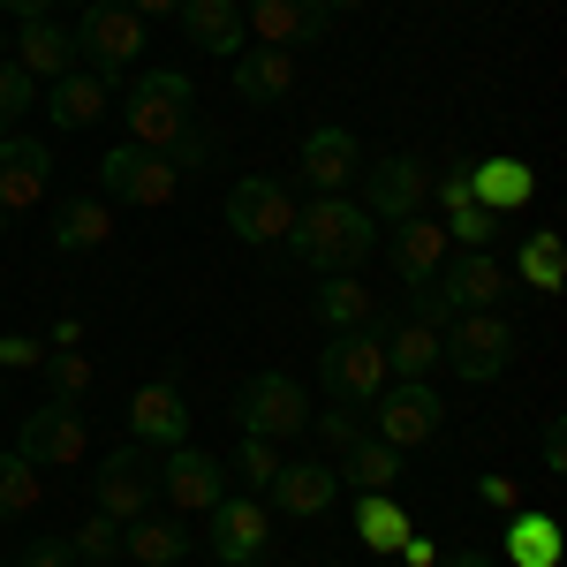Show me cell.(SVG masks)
Masks as SVG:
<instances>
[{"instance_id": "obj_26", "label": "cell", "mask_w": 567, "mask_h": 567, "mask_svg": "<svg viewBox=\"0 0 567 567\" xmlns=\"http://www.w3.org/2000/svg\"><path fill=\"white\" fill-rule=\"evenodd\" d=\"M31 84H61L69 69H76V39L61 31V23H45V16H31L23 23V39H16V53H8Z\"/></svg>"}, {"instance_id": "obj_18", "label": "cell", "mask_w": 567, "mask_h": 567, "mask_svg": "<svg viewBox=\"0 0 567 567\" xmlns=\"http://www.w3.org/2000/svg\"><path fill=\"white\" fill-rule=\"evenodd\" d=\"M53 189V152L39 136H0V213H39Z\"/></svg>"}, {"instance_id": "obj_3", "label": "cell", "mask_w": 567, "mask_h": 567, "mask_svg": "<svg viewBox=\"0 0 567 567\" xmlns=\"http://www.w3.org/2000/svg\"><path fill=\"white\" fill-rule=\"evenodd\" d=\"M523 349V333H515V318H499V310H462V318H446V333H439V363H454L470 386H492L507 363Z\"/></svg>"}, {"instance_id": "obj_43", "label": "cell", "mask_w": 567, "mask_h": 567, "mask_svg": "<svg viewBox=\"0 0 567 567\" xmlns=\"http://www.w3.org/2000/svg\"><path fill=\"white\" fill-rule=\"evenodd\" d=\"M545 477H567V416H545Z\"/></svg>"}, {"instance_id": "obj_35", "label": "cell", "mask_w": 567, "mask_h": 567, "mask_svg": "<svg viewBox=\"0 0 567 567\" xmlns=\"http://www.w3.org/2000/svg\"><path fill=\"white\" fill-rule=\"evenodd\" d=\"M39 499H45L39 462H23V454L8 446V454H0V523H23V515H39Z\"/></svg>"}, {"instance_id": "obj_40", "label": "cell", "mask_w": 567, "mask_h": 567, "mask_svg": "<svg viewBox=\"0 0 567 567\" xmlns=\"http://www.w3.org/2000/svg\"><path fill=\"white\" fill-rule=\"evenodd\" d=\"M69 553H76V560H91V567H106L114 553H122V523H106V515H91V523L76 529V537H69Z\"/></svg>"}, {"instance_id": "obj_54", "label": "cell", "mask_w": 567, "mask_h": 567, "mask_svg": "<svg viewBox=\"0 0 567 567\" xmlns=\"http://www.w3.org/2000/svg\"><path fill=\"white\" fill-rule=\"evenodd\" d=\"M0 219H8V213H0Z\"/></svg>"}, {"instance_id": "obj_15", "label": "cell", "mask_w": 567, "mask_h": 567, "mask_svg": "<svg viewBox=\"0 0 567 567\" xmlns=\"http://www.w3.org/2000/svg\"><path fill=\"white\" fill-rule=\"evenodd\" d=\"M439 303L454 310V318H462V310H499V296H507V265L492 258V250H454V258L439 265Z\"/></svg>"}, {"instance_id": "obj_8", "label": "cell", "mask_w": 567, "mask_h": 567, "mask_svg": "<svg viewBox=\"0 0 567 567\" xmlns=\"http://www.w3.org/2000/svg\"><path fill=\"white\" fill-rule=\"evenodd\" d=\"M235 416H243V432L250 439H296V432H310V393L288 379V371H258L250 386L235 393Z\"/></svg>"}, {"instance_id": "obj_38", "label": "cell", "mask_w": 567, "mask_h": 567, "mask_svg": "<svg viewBox=\"0 0 567 567\" xmlns=\"http://www.w3.org/2000/svg\"><path fill=\"white\" fill-rule=\"evenodd\" d=\"M235 477L250 484V492H272V477H280V446L243 432V446H235Z\"/></svg>"}, {"instance_id": "obj_33", "label": "cell", "mask_w": 567, "mask_h": 567, "mask_svg": "<svg viewBox=\"0 0 567 567\" xmlns=\"http://www.w3.org/2000/svg\"><path fill=\"white\" fill-rule=\"evenodd\" d=\"M114 235V213L99 205V197H69V205H53V250H99Z\"/></svg>"}, {"instance_id": "obj_13", "label": "cell", "mask_w": 567, "mask_h": 567, "mask_svg": "<svg viewBox=\"0 0 567 567\" xmlns=\"http://www.w3.org/2000/svg\"><path fill=\"white\" fill-rule=\"evenodd\" d=\"M227 227H235L243 243H280V235L296 227V197L272 175H243L227 189Z\"/></svg>"}, {"instance_id": "obj_30", "label": "cell", "mask_w": 567, "mask_h": 567, "mask_svg": "<svg viewBox=\"0 0 567 567\" xmlns=\"http://www.w3.org/2000/svg\"><path fill=\"white\" fill-rule=\"evenodd\" d=\"M515 280L537 288V296H560V288H567V243L553 235V227H529V235H523V250H515Z\"/></svg>"}, {"instance_id": "obj_25", "label": "cell", "mask_w": 567, "mask_h": 567, "mask_svg": "<svg viewBox=\"0 0 567 567\" xmlns=\"http://www.w3.org/2000/svg\"><path fill=\"white\" fill-rule=\"evenodd\" d=\"M182 31H189V45H205V53H243L250 45V23H243V0H182L175 8Z\"/></svg>"}, {"instance_id": "obj_37", "label": "cell", "mask_w": 567, "mask_h": 567, "mask_svg": "<svg viewBox=\"0 0 567 567\" xmlns=\"http://www.w3.org/2000/svg\"><path fill=\"white\" fill-rule=\"evenodd\" d=\"M439 227H446V243H454V250H492V235H499V213H484L477 197H470V205H454V213L439 219Z\"/></svg>"}, {"instance_id": "obj_24", "label": "cell", "mask_w": 567, "mask_h": 567, "mask_svg": "<svg viewBox=\"0 0 567 567\" xmlns=\"http://www.w3.org/2000/svg\"><path fill=\"white\" fill-rule=\"evenodd\" d=\"M235 91H243L250 106H280V99L296 91V53H288V45H243V53H235Z\"/></svg>"}, {"instance_id": "obj_36", "label": "cell", "mask_w": 567, "mask_h": 567, "mask_svg": "<svg viewBox=\"0 0 567 567\" xmlns=\"http://www.w3.org/2000/svg\"><path fill=\"white\" fill-rule=\"evenodd\" d=\"M45 386H53V401H84L91 393V379H99V371H91V355L84 349H45Z\"/></svg>"}, {"instance_id": "obj_44", "label": "cell", "mask_w": 567, "mask_h": 567, "mask_svg": "<svg viewBox=\"0 0 567 567\" xmlns=\"http://www.w3.org/2000/svg\"><path fill=\"white\" fill-rule=\"evenodd\" d=\"M477 499H484V507H499V515H507V507H523L515 477H499V470H484V477H477Z\"/></svg>"}, {"instance_id": "obj_28", "label": "cell", "mask_w": 567, "mask_h": 567, "mask_svg": "<svg viewBox=\"0 0 567 567\" xmlns=\"http://www.w3.org/2000/svg\"><path fill=\"white\" fill-rule=\"evenodd\" d=\"M189 545H197V537H189L175 515H159V507L136 515V523H122V553H130L136 567H175V560H189Z\"/></svg>"}, {"instance_id": "obj_23", "label": "cell", "mask_w": 567, "mask_h": 567, "mask_svg": "<svg viewBox=\"0 0 567 567\" xmlns=\"http://www.w3.org/2000/svg\"><path fill=\"white\" fill-rule=\"evenodd\" d=\"M470 197H477L484 213H523L529 197H537V175H529L515 152H492V159H470Z\"/></svg>"}, {"instance_id": "obj_17", "label": "cell", "mask_w": 567, "mask_h": 567, "mask_svg": "<svg viewBox=\"0 0 567 567\" xmlns=\"http://www.w3.org/2000/svg\"><path fill=\"white\" fill-rule=\"evenodd\" d=\"M296 175L318 189V197H341L355 175H363V144H355L341 122H326V130L303 136V152H296Z\"/></svg>"}, {"instance_id": "obj_48", "label": "cell", "mask_w": 567, "mask_h": 567, "mask_svg": "<svg viewBox=\"0 0 567 567\" xmlns=\"http://www.w3.org/2000/svg\"><path fill=\"white\" fill-rule=\"evenodd\" d=\"M439 567H492L484 553H439Z\"/></svg>"}, {"instance_id": "obj_2", "label": "cell", "mask_w": 567, "mask_h": 567, "mask_svg": "<svg viewBox=\"0 0 567 567\" xmlns=\"http://www.w3.org/2000/svg\"><path fill=\"white\" fill-rule=\"evenodd\" d=\"M130 144H152V152H175L182 136L197 130V84L182 69H136L130 76Z\"/></svg>"}, {"instance_id": "obj_47", "label": "cell", "mask_w": 567, "mask_h": 567, "mask_svg": "<svg viewBox=\"0 0 567 567\" xmlns=\"http://www.w3.org/2000/svg\"><path fill=\"white\" fill-rule=\"evenodd\" d=\"M122 8H130V16H175L182 0H122Z\"/></svg>"}, {"instance_id": "obj_51", "label": "cell", "mask_w": 567, "mask_h": 567, "mask_svg": "<svg viewBox=\"0 0 567 567\" xmlns=\"http://www.w3.org/2000/svg\"><path fill=\"white\" fill-rule=\"evenodd\" d=\"M0 393H8V371H0Z\"/></svg>"}, {"instance_id": "obj_53", "label": "cell", "mask_w": 567, "mask_h": 567, "mask_svg": "<svg viewBox=\"0 0 567 567\" xmlns=\"http://www.w3.org/2000/svg\"><path fill=\"white\" fill-rule=\"evenodd\" d=\"M326 567H341V560H326Z\"/></svg>"}, {"instance_id": "obj_29", "label": "cell", "mask_w": 567, "mask_h": 567, "mask_svg": "<svg viewBox=\"0 0 567 567\" xmlns=\"http://www.w3.org/2000/svg\"><path fill=\"white\" fill-rule=\"evenodd\" d=\"M45 114H53V130H91L106 114V84L91 69H69L61 84H45Z\"/></svg>"}, {"instance_id": "obj_52", "label": "cell", "mask_w": 567, "mask_h": 567, "mask_svg": "<svg viewBox=\"0 0 567 567\" xmlns=\"http://www.w3.org/2000/svg\"><path fill=\"white\" fill-rule=\"evenodd\" d=\"M250 567H272V560H250Z\"/></svg>"}, {"instance_id": "obj_42", "label": "cell", "mask_w": 567, "mask_h": 567, "mask_svg": "<svg viewBox=\"0 0 567 567\" xmlns=\"http://www.w3.org/2000/svg\"><path fill=\"white\" fill-rule=\"evenodd\" d=\"M45 349L31 341V333H0V371H39Z\"/></svg>"}, {"instance_id": "obj_31", "label": "cell", "mask_w": 567, "mask_h": 567, "mask_svg": "<svg viewBox=\"0 0 567 567\" xmlns=\"http://www.w3.org/2000/svg\"><path fill=\"white\" fill-rule=\"evenodd\" d=\"M333 470H341V484H355V492H401V446H386V439L363 432Z\"/></svg>"}, {"instance_id": "obj_16", "label": "cell", "mask_w": 567, "mask_h": 567, "mask_svg": "<svg viewBox=\"0 0 567 567\" xmlns=\"http://www.w3.org/2000/svg\"><path fill=\"white\" fill-rule=\"evenodd\" d=\"M243 23L258 31V45H318L333 31V8L326 0H243Z\"/></svg>"}, {"instance_id": "obj_34", "label": "cell", "mask_w": 567, "mask_h": 567, "mask_svg": "<svg viewBox=\"0 0 567 567\" xmlns=\"http://www.w3.org/2000/svg\"><path fill=\"white\" fill-rule=\"evenodd\" d=\"M379 349H386V379H432L439 371V326H416V318H409Z\"/></svg>"}, {"instance_id": "obj_45", "label": "cell", "mask_w": 567, "mask_h": 567, "mask_svg": "<svg viewBox=\"0 0 567 567\" xmlns=\"http://www.w3.org/2000/svg\"><path fill=\"white\" fill-rule=\"evenodd\" d=\"M393 567H439V545L409 529V537H401V553H393Z\"/></svg>"}, {"instance_id": "obj_4", "label": "cell", "mask_w": 567, "mask_h": 567, "mask_svg": "<svg viewBox=\"0 0 567 567\" xmlns=\"http://www.w3.org/2000/svg\"><path fill=\"white\" fill-rule=\"evenodd\" d=\"M69 39H76V61H84L91 76L114 91L136 69V53H144V16H130L122 0H91L84 23H76Z\"/></svg>"}, {"instance_id": "obj_49", "label": "cell", "mask_w": 567, "mask_h": 567, "mask_svg": "<svg viewBox=\"0 0 567 567\" xmlns=\"http://www.w3.org/2000/svg\"><path fill=\"white\" fill-rule=\"evenodd\" d=\"M0 8H16V16H23V23H31V16H45V8H53V0H0Z\"/></svg>"}, {"instance_id": "obj_21", "label": "cell", "mask_w": 567, "mask_h": 567, "mask_svg": "<svg viewBox=\"0 0 567 567\" xmlns=\"http://www.w3.org/2000/svg\"><path fill=\"white\" fill-rule=\"evenodd\" d=\"M130 432H136V446H159V454L189 439V401H182L175 379H152V386L130 393Z\"/></svg>"}, {"instance_id": "obj_46", "label": "cell", "mask_w": 567, "mask_h": 567, "mask_svg": "<svg viewBox=\"0 0 567 567\" xmlns=\"http://www.w3.org/2000/svg\"><path fill=\"white\" fill-rule=\"evenodd\" d=\"M23 567H76V553H69L61 537H39V545L23 553Z\"/></svg>"}, {"instance_id": "obj_32", "label": "cell", "mask_w": 567, "mask_h": 567, "mask_svg": "<svg viewBox=\"0 0 567 567\" xmlns=\"http://www.w3.org/2000/svg\"><path fill=\"white\" fill-rule=\"evenodd\" d=\"M409 529H416V523L401 515V499H393V492H355V537H363L379 560L401 553V537H409Z\"/></svg>"}, {"instance_id": "obj_10", "label": "cell", "mask_w": 567, "mask_h": 567, "mask_svg": "<svg viewBox=\"0 0 567 567\" xmlns=\"http://www.w3.org/2000/svg\"><path fill=\"white\" fill-rule=\"evenodd\" d=\"M432 205V167L416 159V152H386V159H371L363 167V213L371 219H416Z\"/></svg>"}, {"instance_id": "obj_19", "label": "cell", "mask_w": 567, "mask_h": 567, "mask_svg": "<svg viewBox=\"0 0 567 567\" xmlns=\"http://www.w3.org/2000/svg\"><path fill=\"white\" fill-rule=\"evenodd\" d=\"M499 553H507V567H567L560 515H545V507H507V523H499Z\"/></svg>"}, {"instance_id": "obj_39", "label": "cell", "mask_w": 567, "mask_h": 567, "mask_svg": "<svg viewBox=\"0 0 567 567\" xmlns=\"http://www.w3.org/2000/svg\"><path fill=\"white\" fill-rule=\"evenodd\" d=\"M23 106H39V84L0 53V136H16V122H23Z\"/></svg>"}, {"instance_id": "obj_11", "label": "cell", "mask_w": 567, "mask_h": 567, "mask_svg": "<svg viewBox=\"0 0 567 567\" xmlns=\"http://www.w3.org/2000/svg\"><path fill=\"white\" fill-rule=\"evenodd\" d=\"M371 416H379V432L371 439H386V446H424V439H439V424H446V401H439L424 379H386V393L371 401Z\"/></svg>"}, {"instance_id": "obj_6", "label": "cell", "mask_w": 567, "mask_h": 567, "mask_svg": "<svg viewBox=\"0 0 567 567\" xmlns=\"http://www.w3.org/2000/svg\"><path fill=\"white\" fill-rule=\"evenodd\" d=\"M91 515H106V523H136V515H152L159 507V446H114L106 462H99V477H91Z\"/></svg>"}, {"instance_id": "obj_50", "label": "cell", "mask_w": 567, "mask_h": 567, "mask_svg": "<svg viewBox=\"0 0 567 567\" xmlns=\"http://www.w3.org/2000/svg\"><path fill=\"white\" fill-rule=\"evenodd\" d=\"M326 8H333V16H341V8H371V0H326Z\"/></svg>"}, {"instance_id": "obj_27", "label": "cell", "mask_w": 567, "mask_h": 567, "mask_svg": "<svg viewBox=\"0 0 567 567\" xmlns=\"http://www.w3.org/2000/svg\"><path fill=\"white\" fill-rule=\"evenodd\" d=\"M310 310H318V326H326V333H355V326H371V318H379V296H371L355 272H318Z\"/></svg>"}, {"instance_id": "obj_41", "label": "cell", "mask_w": 567, "mask_h": 567, "mask_svg": "<svg viewBox=\"0 0 567 567\" xmlns=\"http://www.w3.org/2000/svg\"><path fill=\"white\" fill-rule=\"evenodd\" d=\"M310 424H318V439H326L333 454H349L355 439H363V424H355V409H326V416H310Z\"/></svg>"}, {"instance_id": "obj_9", "label": "cell", "mask_w": 567, "mask_h": 567, "mask_svg": "<svg viewBox=\"0 0 567 567\" xmlns=\"http://www.w3.org/2000/svg\"><path fill=\"white\" fill-rule=\"evenodd\" d=\"M16 454H23V462H39V470H69V462H84V454H91L84 401H39V409L23 416Z\"/></svg>"}, {"instance_id": "obj_14", "label": "cell", "mask_w": 567, "mask_h": 567, "mask_svg": "<svg viewBox=\"0 0 567 567\" xmlns=\"http://www.w3.org/2000/svg\"><path fill=\"white\" fill-rule=\"evenodd\" d=\"M213 515V529H205V545L219 553V567H250L265 560V537H272V507L265 499H219V507H205Z\"/></svg>"}, {"instance_id": "obj_7", "label": "cell", "mask_w": 567, "mask_h": 567, "mask_svg": "<svg viewBox=\"0 0 567 567\" xmlns=\"http://www.w3.org/2000/svg\"><path fill=\"white\" fill-rule=\"evenodd\" d=\"M99 189L106 197H122V205H144V213H159V205H175V159L167 152H152V144H114L106 159H99Z\"/></svg>"}, {"instance_id": "obj_12", "label": "cell", "mask_w": 567, "mask_h": 567, "mask_svg": "<svg viewBox=\"0 0 567 567\" xmlns=\"http://www.w3.org/2000/svg\"><path fill=\"white\" fill-rule=\"evenodd\" d=\"M159 492H167V507H175V515H205V507L227 499V462L182 439V446L159 454Z\"/></svg>"}, {"instance_id": "obj_5", "label": "cell", "mask_w": 567, "mask_h": 567, "mask_svg": "<svg viewBox=\"0 0 567 567\" xmlns=\"http://www.w3.org/2000/svg\"><path fill=\"white\" fill-rule=\"evenodd\" d=\"M318 386L333 393V409H371V401L386 393V349H379V333H371V326L333 333V341L318 349Z\"/></svg>"}, {"instance_id": "obj_20", "label": "cell", "mask_w": 567, "mask_h": 567, "mask_svg": "<svg viewBox=\"0 0 567 567\" xmlns=\"http://www.w3.org/2000/svg\"><path fill=\"white\" fill-rule=\"evenodd\" d=\"M386 258H393V272H401V288H432L439 265L454 258V243H446V227H439V219L416 213V219H393Z\"/></svg>"}, {"instance_id": "obj_22", "label": "cell", "mask_w": 567, "mask_h": 567, "mask_svg": "<svg viewBox=\"0 0 567 567\" xmlns=\"http://www.w3.org/2000/svg\"><path fill=\"white\" fill-rule=\"evenodd\" d=\"M272 499H280V515L318 523V515H333V499H341V470H333V462H280Z\"/></svg>"}, {"instance_id": "obj_1", "label": "cell", "mask_w": 567, "mask_h": 567, "mask_svg": "<svg viewBox=\"0 0 567 567\" xmlns=\"http://www.w3.org/2000/svg\"><path fill=\"white\" fill-rule=\"evenodd\" d=\"M280 243L310 272H355L379 250V219L363 213V205H349V197H310V205H296V227Z\"/></svg>"}]
</instances>
